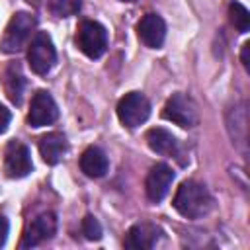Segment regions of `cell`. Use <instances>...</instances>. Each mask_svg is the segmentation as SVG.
Listing matches in <instances>:
<instances>
[{
  "mask_svg": "<svg viewBox=\"0 0 250 250\" xmlns=\"http://www.w3.org/2000/svg\"><path fill=\"white\" fill-rule=\"evenodd\" d=\"M174 180V172L168 164H156L150 168L146 182H145V189H146V197L154 203L162 201L164 195L170 189V184Z\"/></svg>",
  "mask_w": 250,
  "mask_h": 250,
  "instance_id": "obj_10",
  "label": "cell"
},
{
  "mask_svg": "<svg viewBox=\"0 0 250 250\" xmlns=\"http://www.w3.org/2000/svg\"><path fill=\"white\" fill-rule=\"evenodd\" d=\"M82 232L88 240H100L102 238V225L98 223L96 217L92 215H86L82 219Z\"/></svg>",
  "mask_w": 250,
  "mask_h": 250,
  "instance_id": "obj_19",
  "label": "cell"
},
{
  "mask_svg": "<svg viewBox=\"0 0 250 250\" xmlns=\"http://www.w3.org/2000/svg\"><path fill=\"white\" fill-rule=\"evenodd\" d=\"M160 234H162V230L156 225L137 223L127 230L123 244H125V248H131V250H148L158 242Z\"/></svg>",
  "mask_w": 250,
  "mask_h": 250,
  "instance_id": "obj_11",
  "label": "cell"
},
{
  "mask_svg": "<svg viewBox=\"0 0 250 250\" xmlns=\"http://www.w3.org/2000/svg\"><path fill=\"white\" fill-rule=\"evenodd\" d=\"M229 16H230V23L240 33H246L250 29V14H248V10L240 2H232L229 6Z\"/></svg>",
  "mask_w": 250,
  "mask_h": 250,
  "instance_id": "obj_17",
  "label": "cell"
},
{
  "mask_svg": "<svg viewBox=\"0 0 250 250\" xmlns=\"http://www.w3.org/2000/svg\"><path fill=\"white\" fill-rule=\"evenodd\" d=\"M27 61H29L31 70L37 74H47L55 66L57 51H55L51 37L45 31L35 33V37L31 39V45L27 49Z\"/></svg>",
  "mask_w": 250,
  "mask_h": 250,
  "instance_id": "obj_5",
  "label": "cell"
},
{
  "mask_svg": "<svg viewBox=\"0 0 250 250\" xmlns=\"http://www.w3.org/2000/svg\"><path fill=\"white\" fill-rule=\"evenodd\" d=\"M66 148H68L66 139H64V135L59 133V131L47 133V135H43L41 141H39V152H41V156H43V160H45L47 164H57V162L64 156Z\"/></svg>",
  "mask_w": 250,
  "mask_h": 250,
  "instance_id": "obj_13",
  "label": "cell"
},
{
  "mask_svg": "<svg viewBox=\"0 0 250 250\" xmlns=\"http://www.w3.org/2000/svg\"><path fill=\"white\" fill-rule=\"evenodd\" d=\"M57 230V217L55 213L47 211L37 215L25 229L23 238H21V248H29V246H37L39 242L51 238Z\"/></svg>",
  "mask_w": 250,
  "mask_h": 250,
  "instance_id": "obj_9",
  "label": "cell"
},
{
  "mask_svg": "<svg viewBox=\"0 0 250 250\" xmlns=\"http://www.w3.org/2000/svg\"><path fill=\"white\" fill-rule=\"evenodd\" d=\"M137 33H139V39L150 47V49H158L162 47L164 43V37H166V23L160 16L156 14H146L139 25H137Z\"/></svg>",
  "mask_w": 250,
  "mask_h": 250,
  "instance_id": "obj_12",
  "label": "cell"
},
{
  "mask_svg": "<svg viewBox=\"0 0 250 250\" xmlns=\"http://www.w3.org/2000/svg\"><path fill=\"white\" fill-rule=\"evenodd\" d=\"M211 207H213L211 193L207 191L205 186H201L193 180L184 182L174 195V209L186 219L205 217L211 211Z\"/></svg>",
  "mask_w": 250,
  "mask_h": 250,
  "instance_id": "obj_1",
  "label": "cell"
},
{
  "mask_svg": "<svg viewBox=\"0 0 250 250\" xmlns=\"http://www.w3.org/2000/svg\"><path fill=\"white\" fill-rule=\"evenodd\" d=\"M35 16H31L29 12H18L12 16L10 23L6 25V31L2 35L0 41V49L4 53H18L25 41L29 39L33 27H35Z\"/></svg>",
  "mask_w": 250,
  "mask_h": 250,
  "instance_id": "obj_2",
  "label": "cell"
},
{
  "mask_svg": "<svg viewBox=\"0 0 250 250\" xmlns=\"http://www.w3.org/2000/svg\"><path fill=\"white\" fill-rule=\"evenodd\" d=\"M76 45L86 57L100 59L107 49V31H105V27L100 21H92V20L82 21L76 29Z\"/></svg>",
  "mask_w": 250,
  "mask_h": 250,
  "instance_id": "obj_3",
  "label": "cell"
},
{
  "mask_svg": "<svg viewBox=\"0 0 250 250\" xmlns=\"http://www.w3.org/2000/svg\"><path fill=\"white\" fill-rule=\"evenodd\" d=\"M33 162H31V152L29 148L20 143V141H12L6 146L4 152V172L8 178H23L31 172Z\"/></svg>",
  "mask_w": 250,
  "mask_h": 250,
  "instance_id": "obj_7",
  "label": "cell"
},
{
  "mask_svg": "<svg viewBox=\"0 0 250 250\" xmlns=\"http://www.w3.org/2000/svg\"><path fill=\"white\" fill-rule=\"evenodd\" d=\"M10 109H6L2 104H0V135L8 129V125H10Z\"/></svg>",
  "mask_w": 250,
  "mask_h": 250,
  "instance_id": "obj_20",
  "label": "cell"
},
{
  "mask_svg": "<svg viewBox=\"0 0 250 250\" xmlns=\"http://www.w3.org/2000/svg\"><path fill=\"white\" fill-rule=\"evenodd\" d=\"M51 12L59 18H68V16H74L80 6H82V0H51Z\"/></svg>",
  "mask_w": 250,
  "mask_h": 250,
  "instance_id": "obj_18",
  "label": "cell"
},
{
  "mask_svg": "<svg viewBox=\"0 0 250 250\" xmlns=\"http://www.w3.org/2000/svg\"><path fill=\"white\" fill-rule=\"evenodd\" d=\"M80 168L90 178H102L107 172L109 162L105 152L100 146H88L80 156Z\"/></svg>",
  "mask_w": 250,
  "mask_h": 250,
  "instance_id": "obj_14",
  "label": "cell"
},
{
  "mask_svg": "<svg viewBox=\"0 0 250 250\" xmlns=\"http://www.w3.org/2000/svg\"><path fill=\"white\" fill-rule=\"evenodd\" d=\"M4 86H6V94H8V98H10L16 105H20V104H21V96H23L25 80H23V74H21V70H20L18 64H10V66H8Z\"/></svg>",
  "mask_w": 250,
  "mask_h": 250,
  "instance_id": "obj_16",
  "label": "cell"
},
{
  "mask_svg": "<svg viewBox=\"0 0 250 250\" xmlns=\"http://www.w3.org/2000/svg\"><path fill=\"white\" fill-rule=\"evenodd\" d=\"M162 115H164V119H168L180 127H193V125H197V119H199L195 102L189 96L180 94V92L168 98V102L164 104Z\"/></svg>",
  "mask_w": 250,
  "mask_h": 250,
  "instance_id": "obj_6",
  "label": "cell"
},
{
  "mask_svg": "<svg viewBox=\"0 0 250 250\" xmlns=\"http://www.w3.org/2000/svg\"><path fill=\"white\" fill-rule=\"evenodd\" d=\"M148 115H150V104L141 92H129L117 104V117L129 129H135L141 123H145Z\"/></svg>",
  "mask_w": 250,
  "mask_h": 250,
  "instance_id": "obj_4",
  "label": "cell"
},
{
  "mask_svg": "<svg viewBox=\"0 0 250 250\" xmlns=\"http://www.w3.org/2000/svg\"><path fill=\"white\" fill-rule=\"evenodd\" d=\"M8 229H10L8 219H6L4 215H0V248L4 246V242H6V238H8Z\"/></svg>",
  "mask_w": 250,
  "mask_h": 250,
  "instance_id": "obj_21",
  "label": "cell"
},
{
  "mask_svg": "<svg viewBox=\"0 0 250 250\" xmlns=\"http://www.w3.org/2000/svg\"><path fill=\"white\" fill-rule=\"evenodd\" d=\"M123 2H135V0H123Z\"/></svg>",
  "mask_w": 250,
  "mask_h": 250,
  "instance_id": "obj_23",
  "label": "cell"
},
{
  "mask_svg": "<svg viewBox=\"0 0 250 250\" xmlns=\"http://www.w3.org/2000/svg\"><path fill=\"white\" fill-rule=\"evenodd\" d=\"M146 143L158 154H166V156H176L178 154V141H176V137L170 131L162 129V127L148 129Z\"/></svg>",
  "mask_w": 250,
  "mask_h": 250,
  "instance_id": "obj_15",
  "label": "cell"
},
{
  "mask_svg": "<svg viewBox=\"0 0 250 250\" xmlns=\"http://www.w3.org/2000/svg\"><path fill=\"white\" fill-rule=\"evenodd\" d=\"M248 49H250V45H248V43H244V45H242V53H240V59H242V64H244V68H246V70H250V61H248Z\"/></svg>",
  "mask_w": 250,
  "mask_h": 250,
  "instance_id": "obj_22",
  "label": "cell"
},
{
  "mask_svg": "<svg viewBox=\"0 0 250 250\" xmlns=\"http://www.w3.org/2000/svg\"><path fill=\"white\" fill-rule=\"evenodd\" d=\"M57 117H59V107H57L53 96L45 90H39L31 98L27 123L31 127H43V125H51L53 121H57Z\"/></svg>",
  "mask_w": 250,
  "mask_h": 250,
  "instance_id": "obj_8",
  "label": "cell"
}]
</instances>
